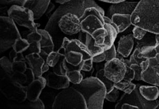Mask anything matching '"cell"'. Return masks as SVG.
Instances as JSON below:
<instances>
[{
  "label": "cell",
  "mask_w": 159,
  "mask_h": 109,
  "mask_svg": "<svg viewBox=\"0 0 159 109\" xmlns=\"http://www.w3.org/2000/svg\"><path fill=\"white\" fill-rule=\"evenodd\" d=\"M96 7L102 11L104 10L99 7L94 0H70L69 2L61 4L57 8L55 12L50 17L45 29L49 33L55 43V49L58 50L63 42L64 38L60 34L58 23L60 18L66 14H74L79 17L83 15L84 10L89 7Z\"/></svg>",
  "instance_id": "1"
},
{
  "label": "cell",
  "mask_w": 159,
  "mask_h": 109,
  "mask_svg": "<svg viewBox=\"0 0 159 109\" xmlns=\"http://www.w3.org/2000/svg\"><path fill=\"white\" fill-rule=\"evenodd\" d=\"M131 22L134 26L159 34V0H140L131 15Z\"/></svg>",
  "instance_id": "2"
},
{
  "label": "cell",
  "mask_w": 159,
  "mask_h": 109,
  "mask_svg": "<svg viewBox=\"0 0 159 109\" xmlns=\"http://www.w3.org/2000/svg\"><path fill=\"white\" fill-rule=\"evenodd\" d=\"M58 51L64 56L65 61L74 66H81L82 71H91L93 68L92 55L84 43L78 39L65 37Z\"/></svg>",
  "instance_id": "3"
},
{
  "label": "cell",
  "mask_w": 159,
  "mask_h": 109,
  "mask_svg": "<svg viewBox=\"0 0 159 109\" xmlns=\"http://www.w3.org/2000/svg\"><path fill=\"white\" fill-rule=\"evenodd\" d=\"M72 86L83 95L87 109H103L107 91L104 85L98 78L87 77Z\"/></svg>",
  "instance_id": "4"
},
{
  "label": "cell",
  "mask_w": 159,
  "mask_h": 109,
  "mask_svg": "<svg viewBox=\"0 0 159 109\" xmlns=\"http://www.w3.org/2000/svg\"><path fill=\"white\" fill-rule=\"evenodd\" d=\"M52 109H87L83 95L74 87L66 88L55 97Z\"/></svg>",
  "instance_id": "5"
},
{
  "label": "cell",
  "mask_w": 159,
  "mask_h": 109,
  "mask_svg": "<svg viewBox=\"0 0 159 109\" xmlns=\"http://www.w3.org/2000/svg\"><path fill=\"white\" fill-rule=\"evenodd\" d=\"M104 19L105 22L104 26L95 30L91 36L94 40L95 45L105 51L114 45L119 30L111 18L104 16Z\"/></svg>",
  "instance_id": "6"
},
{
  "label": "cell",
  "mask_w": 159,
  "mask_h": 109,
  "mask_svg": "<svg viewBox=\"0 0 159 109\" xmlns=\"http://www.w3.org/2000/svg\"><path fill=\"white\" fill-rule=\"evenodd\" d=\"M21 37L13 20L8 16L0 17V51L12 48L15 40Z\"/></svg>",
  "instance_id": "7"
},
{
  "label": "cell",
  "mask_w": 159,
  "mask_h": 109,
  "mask_svg": "<svg viewBox=\"0 0 159 109\" xmlns=\"http://www.w3.org/2000/svg\"><path fill=\"white\" fill-rule=\"evenodd\" d=\"M7 15L16 24L27 28L30 32L36 31L39 26V24L35 23L33 12L22 5H12L7 10Z\"/></svg>",
  "instance_id": "8"
},
{
  "label": "cell",
  "mask_w": 159,
  "mask_h": 109,
  "mask_svg": "<svg viewBox=\"0 0 159 109\" xmlns=\"http://www.w3.org/2000/svg\"><path fill=\"white\" fill-rule=\"evenodd\" d=\"M104 11L96 7H89L84 11L80 18L81 31L91 35L95 30L104 26Z\"/></svg>",
  "instance_id": "9"
},
{
  "label": "cell",
  "mask_w": 159,
  "mask_h": 109,
  "mask_svg": "<svg viewBox=\"0 0 159 109\" xmlns=\"http://www.w3.org/2000/svg\"><path fill=\"white\" fill-rule=\"evenodd\" d=\"M0 91L7 99L16 102H23L27 99L26 86L13 81L5 73L0 81Z\"/></svg>",
  "instance_id": "10"
},
{
  "label": "cell",
  "mask_w": 159,
  "mask_h": 109,
  "mask_svg": "<svg viewBox=\"0 0 159 109\" xmlns=\"http://www.w3.org/2000/svg\"><path fill=\"white\" fill-rule=\"evenodd\" d=\"M140 85H136L135 89L130 94L125 93L116 103L115 108L120 109L122 104L125 103L136 106L138 109H156L157 107L159 106V101L157 100L149 101L145 99L140 94Z\"/></svg>",
  "instance_id": "11"
},
{
  "label": "cell",
  "mask_w": 159,
  "mask_h": 109,
  "mask_svg": "<svg viewBox=\"0 0 159 109\" xmlns=\"http://www.w3.org/2000/svg\"><path fill=\"white\" fill-rule=\"evenodd\" d=\"M121 56V55H120ZM105 76L114 83L123 80L127 71V65L121 56L106 62L104 68Z\"/></svg>",
  "instance_id": "12"
},
{
  "label": "cell",
  "mask_w": 159,
  "mask_h": 109,
  "mask_svg": "<svg viewBox=\"0 0 159 109\" xmlns=\"http://www.w3.org/2000/svg\"><path fill=\"white\" fill-rule=\"evenodd\" d=\"M58 27L61 33L68 36L75 35L81 31L80 19L74 14H66L60 18Z\"/></svg>",
  "instance_id": "13"
},
{
  "label": "cell",
  "mask_w": 159,
  "mask_h": 109,
  "mask_svg": "<svg viewBox=\"0 0 159 109\" xmlns=\"http://www.w3.org/2000/svg\"><path fill=\"white\" fill-rule=\"evenodd\" d=\"M27 40L30 43L33 41L39 42L42 50L49 54L55 49L53 39L49 32L45 29H37L31 32L27 36Z\"/></svg>",
  "instance_id": "14"
},
{
  "label": "cell",
  "mask_w": 159,
  "mask_h": 109,
  "mask_svg": "<svg viewBox=\"0 0 159 109\" xmlns=\"http://www.w3.org/2000/svg\"><path fill=\"white\" fill-rule=\"evenodd\" d=\"M25 59L30 68L33 71L36 78L41 77L49 70V66L46 61L39 53H29L26 55Z\"/></svg>",
  "instance_id": "15"
},
{
  "label": "cell",
  "mask_w": 159,
  "mask_h": 109,
  "mask_svg": "<svg viewBox=\"0 0 159 109\" xmlns=\"http://www.w3.org/2000/svg\"><path fill=\"white\" fill-rule=\"evenodd\" d=\"M46 85V78L42 76L36 78L32 83L26 86L27 99L30 102H32L39 99L40 95Z\"/></svg>",
  "instance_id": "16"
},
{
  "label": "cell",
  "mask_w": 159,
  "mask_h": 109,
  "mask_svg": "<svg viewBox=\"0 0 159 109\" xmlns=\"http://www.w3.org/2000/svg\"><path fill=\"white\" fill-rule=\"evenodd\" d=\"M138 2H126V1L113 4L109 7L107 12V17L111 18L115 14L131 15L134 11Z\"/></svg>",
  "instance_id": "17"
},
{
  "label": "cell",
  "mask_w": 159,
  "mask_h": 109,
  "mask_svg": "<svg viewBox=\"0 0 159 109\" xmlns=\"http://www.w3.org/2000/svg\"><path fill=\"white\" fill-rule=\"evenodd\" d=\"M50 2L51 0H26L22 5L32 10L36 20L45 14Z\"/></svg>",
  "instance_id": "18"
},
{
  "label": "cell",
  "mask_w": 159,
  "mask_h": 109,
  "mask_svg": "<svg viewBox=\"0 0 159 109\" xmlns=\"http://www.w3.org/2000/svg\"><path fill=\"white\" fill-rule=\"evenodd\" d=\"M46 79L49 87L57 90L69 87L70 83L66 75L57 74L53 72L48 73Z\"/></svg>",
  "instance_id": "19"
},
{
  "label": "cell",
  "mask_w": 159,
  "mask_h": 109,
  "mask_svg": "<svg viewBox=\"0 0 159 109\" xmlns=\"http://www.w3.org/2000/svg\"><path fill=\"white\" fill-rule=\"evenodd\" d=\"M132 34H129L120 38L118 42L117 52L124 58L129 56L134 47V40Z\"/></svg>",
  "instance_id": "20"
},
{
  "label": "cell",
  "mask_w": 159,
  "mask_h": 109,
  "mask_svg": "<svg viewBox=\"0 0 159 109\" xmlns=\"http://www.w3.org/2000/svg\"><path fill=\"white\" fill-rule=\"evenodd\" d=\"M111 19L118 28L119 33L125 31L132 24L131 15L115 14L111 16Z\"/></svg>",
  "instance_id": "21"
},
{
  "label": "cell",
  "mask_w": 159,
  "mask_h": 109,
  "mask_svg": "<svg viewBox=\"0 0 159 109\" xmlns=\"http://www.w3.org/2000/svg\"><path fill=\"white\" fill-rule=\"evenodd\" d=\"M141 80L146 83L154 85L159 87V76L157 74L156 69L151 66L141 73Z\"/></svg>",
  "instance_id": "22"
},
{
  "label": "cell",
  "mask_w": 159,
  "mask_h": 109,
  "mask_svg": "<svg viewBox=\"0 0 159 109\" xmlns=\"http://www.w3.org/2000/svg\"><path fill=\"white\" fill-rule=\"evenodd\" d=\"M141 95L149 101H154L159 97V88L155 86H140Z\"/></svg>",
  "instance_id": "23"
},
{
  "label": "cell",
  "mask_w": 159,
  "mask_h": 109,
  "mask_svg": "<svg viewBox=\"0 0 159 109\" xmlns=\"http://www.w3.org/2000/svg\"><path fill=\"white\" fill-rule=\"evenodd\" d=\"M85 45L88 48L90 53H91L92 57L96 55L99 54L104 52L101 48H99L95 45L94 40L91 36V35L86 33V40L85 42Z\"/></svg>",
  "instance_id": "24"
},
{
  "label": "cell",
  "mask_w": 159,
  "mask_h": 109,
  "mask_svg": "<svg viewBox=\"0 0 159 109\" xmlns=\"http://www.w3.org/2000/svg\"><path fill=\"white\" fill-rule=\"evenodd\" d=\"M69 81L73 85L78 84L81 82L83 79V76L81 73V70L79 69H73L66 73Z\"/></svg>",
  "instance_id": "25"
},
{
  "label": "cell",
  "mask_w": 159,
  "mask_h": 109,
  "mask_svg": "<svg viewBox=\"0 0 159 109\" xmlns=\"http://www.w3.org/2000/svg\"><path fill=\"white\" fill-rule=\"evenodd\" d=\"M114 87L119 90L124 92L125 94H130L135 89L136 85L131 81L122 80L119 83H114Z\"/></svg>",
  "instance_id": "26"
},
{
  "label": "cell",
  "mask_w": 159,
  "mask_h": 109,
  "mask_svg": "<svg viewBox=\"0 0 159 109\" xmlns=\"http://www.w3.org/2000/svg\"><path fill=\"white\" fill-rule=\"evenodd\" d=\"M95 77L99 79L102 81V83L104 85L106 88L107 93H109L114 88V83L105 76L104 69H99V71H98Z\"/></svg>",
  "instance_id": "27"
},
{
  "label": "cell",
  "mask_w": 159,
  "mask_h": 109,
  "mask_svg": "<svg viewBox=\"0 0 159 109\" xmlns=\"http://www.w3.org/2000/svg\"><path fill=\"white\" fill-rule=\"evenodd\" d=\"M30 45V43L27 40L20 37L15 40L12 49L17 53H23L28 49Z\"/></svg>",
  "instance_id": "28"
},
{
  "label": "cell",
  "mask_w": 159,
  "mask_h": 109,
  "mask_svg": "<svg viewBox=\"0 0 159 109\" xmlns=\"http://www.w3.org/2000/svg\"><path fill=\"white\" fill-rule=\"evenodd\" d=\"M62 57H63V55L61 54L59 52L54 50L48 54L46 59V63L49 67L53 68L57 64Z\"/></svg>",
  "instance_id": "29"
},
{
  "label": "cell",
  "mask_w": 159,
  "mask_h": 109,
  "mask_svg": "<svg viewBox=\"0 0 159 109\" xmlns=\"http://www.w3.org/2000/svg\"><path fill=\"white\" fill-rule=\"evenodd\" d=\"M157 53L154 49V46L146 45L142 46L141 48V56L146 59L155 58Z\"/></svg>",
  "instance_id": "30"
},
{
  "label": "cell",
  "mask_w": 159,
  "mask_h": 109,
  "mask_svg": "<svg viewBox=\"0 0 159 109\" xmlns=\"http://www.w3.org/2000/svg\"><path fill=\"white\" fill-rule=\"evenodd\" d=\"M10 75L13 81L23 85L27 84V76L26 73L21 72L13 71Z\"/></svg>",
  "instance_id": "31"
},
{
  "label": "cell",
  "mask_w": 159,
  "mask_h": 109,
  "mask_svg": "<svg viewBox=\"0 0 159 109\" xmlns=\"http://www.w3.org/2000/svg\"><path fill=\"white\" fill-rule=\"evenodd\" d=\"M142 46H138L134 50V53L131 55L130 59V64H140V63L144 61L146 59L142 58L141 56V48Z\"/></svg>",
  "instance_id": "32"
},
{
  "label": "cell",
  "mask_w": 159,
  "mask_h": 109,
  "mask_svg": "<svg viewBox=\"0 0 159 109\" xmlns=\"http://www.w3.org/2000/svg\"><path fill=\"white\" fill-rule=\"evenodd\" d=\"M0 65L5 74L11 75L13 72L12 62L6 56H3L0 59Z\"/></svg>",
  "instance_id": "33"
},
{
  "label": "cell",
  "mask_w": 159,
  "mask_h": 109,
  "mask_svg": "<svg viewBox=\"0 0 159 109\" xmlns=\"http://www.w3.org/2000/svg\"><path fill=\"white\" fill-rule=\"evenodd\" d=\"M27 69V67L26 60H21L12 62L13 71H19L25 73Z\"/></svg>",
  "instance_id": "34"
},
{
  "label": "cell",
  "mask_w": 159,
  "mask_h": 109,
  "mask_svg": "<svg viewBox=\"0 0 159 109\" xmlns=\"http://www.w3.org/2000/svg\"><path fill=\"white\" fill-rule=\"evenodd\" d=\"M119 96V90L114 87L111 91L106 93L105 99L110 102H116Z\"/></svg>",
  "instance_id": "35"
},
{
  "label": "cell",
  "mask_w": 159,
  "mask_h": 109,
  "mask_svg": "<svg viewBox=\"0 0 159 109\" xmlns=\"http://www.w3.org/2000/svg\"><path fill=\"white\" fill-rule=\"evenodd\" d=\"M42 49L39 42L38 41H33L30 43V46L27 50V54L32 53H39L41 52Z\"/></svg>",
  "instance_id": "36"
},
{
  "label": "cell",
  "mask_w": 159,
  "mask_h": 109,
  "mask_svg": "<svg viewBox=\"0 0 159 109\" xmlns=\"http://www.w3.org/2000/svg\"><path fill=\"white\" fill-rule=\"evenodd\" d=\"M9 59L12 62L21 60H26L23 53H17L13 49L9 53Z\"/></svg>",
  "instance_id": "37"
},
{
  "label": "cell",
  "mask_w": 159,
  "mask_h": 109,
  "mask_svg": "<svg viewBox=\"0 0 159 109\" xmlns=\"http://www.w3.org/2000/svg\"><path fill=\"white\" fill-rule=\"evenodd\" d=\"M104 53L106 56L105 61L106 62L109 61L115 58H117V52L114 45H113L109 49L105 51Z\"/></svg>",
  "instance_id": "38"
},
{
  "label": "cell",
  "mask_w": 159,
  "mask_h": 109,
  "mask_svg": "<svg viewBox=\"0 0 159 109\" xmlns=\"http://www.w3.org/2000/svg\"><path fill=\"white\" fill-rule=\"evenodd\" d=\"M133 36L137 40H141L144 37L147 33V31L138 27L134 26L133 29Z\"/></svg>",
  "instance_id": "39"
},
{
  "label": "cell",
  "mask_w": 159,
  "mask_h": 109,
  "mask_svg": "<svg viewBox=\"0 0 159 109\" xmlns=\"http://www.w3.org/2000/svg\"><path fill=\"white\" fill-rule=\"evenodd\" d=\"M130 68L134 70V79L136 81L141 80V73L142 69L140 66V64H131Z\"/></svg>",
  "instance_id": "40"
},
{
  "label": "cell",
  "mask_w": 159,
  "mask_h": 109,
  "mask_svg": "<svg viewBox=\"0 0 159 109\" xmlns=\"http://www.w3.org/2000/svg\"><path fill=\"white\" fill-rule=\"evenodd\" d=\"M26 0H0L1 5H22Z\"/></svg>",
  "instance_id": "41"
},
{
  "label": "cell",
  "mask_w": 159,
  "mask_h": 109,
  "mask_svg": "<svg viewBox=\"0 0 159 109\" xmlns=\"http://www.w3.org/2000/svg\"><path fill=\"white\" fill-rule=\"evenodd\" d=\"M30 107L32 109H45V105L39 98L36 101L30 102Z\"/></svg>",
  "instance_id": "42"
},
{
  "label": "cell",
  "mask_w": 159,
  "mask_h": 109,
  "mask_svg": "<svg viewBox=\"0 0 159 109\" xmlns=\"http://www.w3.org/2000/svg\"><path fill=\"white\" fill-rule=\"evenodd\" d=\"M25 73L27 76V85H28L35 80L36 76L34 73L33 71L30 68H27Z\"/></svg>",
  "instance_id": "43"
},
{
  "label": "cell",
  "mask_w": 159,
  "mask_h": 109,
  "mask_svg": "<svg viewBox=\"0 0 159 109\" xmlns=\"http://www.w3.org/2000/svg\"><path fill=\"white\" fill-rule=\"evenodd\" d=\"M105 59H106V56H105L104 52L99 54L96 55H95L92 57L93 63L102 62L105 61Z\"/></svg>",
  "instance_id": "44"
},
{
  "label": "cell",
  "mask_w": 159,
  "mask_h": 109,
  "mask_svg": "<svg viewBox=\"0 0 159 109\" xmlns=\"http://www.w3.org/2000/svg\"><path fill=\"white\" fill-rule=\"evenodd\" d=\"M140 66L141 69H142V71H145L146 69H147L149 66V59H146L144 60V61H143L140 64Z\"/></svg>",
  "instance_id": "45"
},
{
  "label": "cell",
  "mask_w": 159,
  "mask_h": 109,
  "mask_svg": "<svg viewBox=\"0 0 159 109\" xmlns=\"http://www.w3.org/2000/svg\"><path fill=\"white\" fill-rule=\"evenodd\" d=\"M149 59V66H151L152 68H155L156 66L159 64L157 61V59H156V57L149 59Z\"/></svg>",
  "instance_id": "46"
},
{
  "label": "cell",
  "mask_w": 159,
  "mask_h": 109,
  "mask_svg": "<svg viewBox=\"0 0 159 109\" xmlns=\"http://www.w3.org/2000/svg\"><path fill=\"white\" fill-rule=\"evenodd\" d=\"M55 8V6L52 2H50L49 5L48 6V8L47 9L46 12L45 14H46L47 16H48L50 14V13L52 12V11Z\"/></svg>",
  "instance_id": "47"
},
{
  "label": "cell",
  "mask_w": 159,
  "mask_h": 109,
  "mask_svg": "<svg viewBox=\"0 0 159 109\" xmlns=\"http://www.w3.org/2000/svg\"><path fill=\"white\" fill-rule=\"evenodd\" d=\"M120 109H138V107H137L136 106H133V105L129 104L127 103H125L124 104H122Z\"/></svg>",
  "instance_id": "48"
},
{
  "label": "cell",
  "mask_w": 159,
  "mask_h": 109,
  "mask_svg": "<svg viewBox=\"0 0 159 109\" xmlns=\"http://www.w3.org/2000/svg\"><path fill=\"white\" fill-rule=\"evenodd\" d=\"M99 1H103V2L110 3L114 4L119 3V2H123V1H125L126 0H99Z\"/></svg>",
  "instance_id": "49"
},
{
  "label": "cell",
  "mask_w": 159,
  "mask_h": 109,
  "mask_svg": "<svg viewBox=\"0 0 159 109\" xmlns=\"http://www.w3.org/2000/svg\"><path fill=\"white\" fill-rule=\"evenodd\" d=\"M53 1L55 2H56L57 3L60 4L61 5V4H63L69 2L70 0H53Z\"/></svg>",
  "instance_id": "50"
},
{
  "label": "cell",
  "mask_w": 159,
  "mask_h": 109,
  "mask_svg": "<svg viewBox=\"0 0 159 109\" xmlns=\"http://www.w3.org/2000/svg\"><path fill=\"white\" fill-rule=\"evenodd\" d=\"M154 49L157 54H159V45H154Z\"/></svg>",
  "instance_id": "51"
},
{
  "label": "cell",
  "mask_w": 159,
  "mask_h": 109,
  "mask_svg": "<svg viewBox=\"0 0 159 109\" xmlns=\"http://www.w3.org/2000/svg\"><path fill=\"white\" fill-rule=\"evenodd\" d=\"M156 45H159V34L156 35Z\"/></svg>",
  "instance_id": "52"
},
{
  "label": "cell",
  "mask_w": 159,
  "mask_h": 109,
  "mask_svg": "<svg viewBox=\"0 0 159 109\" xmlns=\"http://www.w3.org/2000/svg\"><path fill=\"white\" fill-rule=\"evenodd\" d=\"M154 68L156 69L157 73V74L159 75V64L157 65V66H156L155 68Z\"/></svg>",
  "instance_id": "53"
},
{
  "label": "cell",
  "mask_w": 159,
  "mask_h": 109,
  "mask_svg": "<svg viewBox=\"0 0 159 109\" xmlns=\"http://www.w3.org/2000/svg\"><path fill=\"white\" fill-rule=\"evenodd\" d=\"M156 59L157 62H158V63L159 64V54H157L156 56Z\"/></svg>",
  "instance_id": "54"
},
{
  "label": "cell",
  "mask_w": 159,
  "mask_h": 109,
  "mask_svg": "<svg viewBox=\"0 0 159 109\" xmlns=\"http://www.w3.org/2000/svg\"></svg>",
  "instance_id": "55"
}]
</instances>
